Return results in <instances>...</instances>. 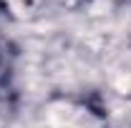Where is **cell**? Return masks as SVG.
<instances>
[]
</instances>
